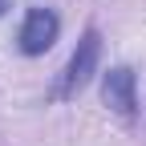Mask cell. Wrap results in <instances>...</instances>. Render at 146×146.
Instances as JSON below:
<instances>
[{
    "instance_id": "2",
    "label": "cell",
    "mask_w": 146,
    "mask_h": 146,
    "mask_svg": "<svg viewBox=\"0 0 146 146\" xmlns=\"http://www.w3.org/2000/svg\"><path fill=\"white\" fill-rule=\"evenodd\" d=\"M57 33H61V16L53 8H29L21 33H16V49H21L25 57H41V53L53 49Z\"/></svg>"
},
{
    "instance_id": "1",
    "label": "cell",
    "mask_w": 146,
    "mask_h": 146,
    "mask_svg": "<svg viewBox=\"0 0 146 146\" xmlns=\"http://www.w3.org/2000/svg\"><path fill=\"white\" fill-rule=\"evenodd\" d=\"M98 57H102V33H98V29H85L81 41H77V49L69 53L65 69L57 73V81H53L49 102H73V98L89 85V77L98 73Z\"/></svg>"
},
{
    "instance_id": "3",
    "label": "cell",
    "mask_w": 146,
    "mask_h": 146,
    "mask_svg": "<svg viewBox=\"0 0 146 146\" xmlns=\"http://www.w3.org/2000/svg\"><path fill=\"white\" fill-rule=\"evenodd\" d=\"M102 102L122 118H134L138 114V73L130 65H114L102 77Z\"/></svg>"
},
{
    "instance_id": "4",
    "label": "cell",
    "mask_w": 146,
    "mask_h": 146,
    "mask_svg": "<svg viewBox=\"0 0 146 146\" xmlns=\"http://www.w3.org/2000/svg\"><path fill=\"white\" fill-rule=\"evenodd\" d=\"M8 4H12V0H0V16H4V12H8Z\"/></svg>"
}]
</instances>
